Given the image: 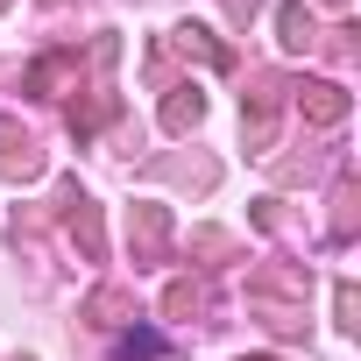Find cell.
<instances>
[{
	"mask_svg": "<svg viewBox=\"0 0 361 361\" xmlns=\"http://www.w3.org/2000/svg\"><path fill=\"white\" fill-rule=\"evenodd\" d=\"M305 92H312V114H319V121H340V114H347V99H340L333 85H305Z\"/></svg>",
	"mask_w": 361,
	"mask_h": 361,
	"instance_id": "6da1fadb",
	"label": "cell"
},
{
	"mask_svg": "<svg viewBox=\"0 0 361 361\" xmlns=\"http://www.w3.org/2000/svg\"><path fill=\"white\" fill-rule=\"evenodd\" d=\"M305 36H312V22H305V8H283V43H290V50H298V43H305Z\"/></svg>",
	"mask_w": 361,
	"mask_h": 361,
	"instance_id": "7a4b0ae2",
	"label": "cell"
},
{
	"mask_svg": "<svg viewBox=\"0 0 361 361\" xmlns=\"http://www.w3.org/2000/svg\"><path fill=\"white\" fill-rule=\"evenodd\" d=\"M135 354L149 361V354H163V340H156V333H135V340H128V361H135Z\"/></svg>",
	"mask_w": 361,
	"mask_h": 361,
	"instance_id": "3957f363",
	"label": "cell"
}]
</instances>
